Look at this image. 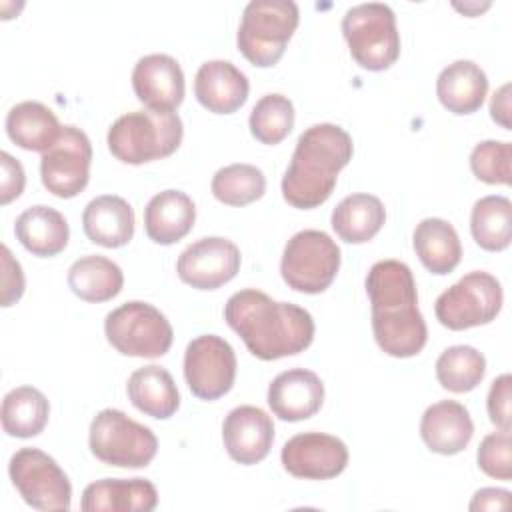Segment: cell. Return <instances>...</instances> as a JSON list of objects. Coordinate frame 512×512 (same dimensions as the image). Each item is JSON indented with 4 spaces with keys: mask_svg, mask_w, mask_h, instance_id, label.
I'll return each mask as SVG.
<instances>
[{
    "mask_svg": "<svg viewBox=\"0 0 512 512\" xmlns=\"http://www.w3.org/2000/svg\"><path fill=\"white\" fill-rule=\"evenodd\" d=\"M250 82L228 60L204 62L194 78L196 100L214 114H232L248 100Z\"/></svg>",
    "mask_w": 512,
    "mask_h": 512,
    "instance_id": "cell-19",
    "label": "cell"
},
{
    "mask_svg": "<svg viewBox=\"0 0 512 512\" xmlns=\"http://www.w3.org/2000/svg\"><path fill=\"white\" fill-rule=\"evenodd\" d=\"M248 124L258 142L280 144L294 128V104L284 94H266L254 104Z\"/></svg>",
    "mask_w": 512,
    "mask_h": 512,
    "instance_id": "cell-35",
    "label": "cell"
},
{
    "mask_svg": "<svg viewBox=\"0 0 512 512\" xmlns=\"http://www.w3.org/2000/svg\"><path fill=\"white\" fill-rule=\"evenodd\" d=\"M330 222L340 240L348 244H364L382 230L386 210L380 198L358 192L342 198L336 204Z\"/></svg>",
    "mask_w": 512,
    "mask_h": 512,
    "instance_id": "cell-29",
    "label": "cell"
},
{
    "mask_svg": "<svg viewBox=\"0 0 512 512\" xmlns=\"http://www.w3.org/2000/svg\"><path fill=\"white\" fill-rule=\"evenodd\" d=\"M184 126L174 110H136L122 114L108 128V150L124 164H146L174 154Z\"/></svg>",
    "mask_w": 512,
    "mask_h": 512,
    "instance_id": "cell-4",
    "label": "cell"
},
{
    "mask_svg": "<svg viewBox=\"0 0 512 512\" xmlns=\"http://www.w3.org/2000/svg\"><path fill=\"white\" fill-rule=\"evenodd\" d=\"M158 506L156 486L146 478H102L82 492L84 512H152Z\"/></svg>",
    "mask_w": 512,
    "mask_h": 512,
    "instance_id": "cell-20",
    "label": "cell"
},
{
    "mask_svg": "<svg viewBox=\"0 0 512 512\" xmlns=\"http://www.w3.org/2000/svg\"><path fill=\"white\" fill-rule=\"evenodd\" d=\"M226 324L260 360H278L304 352L314 340L312 314L292 302H276L268 294L246 288L224 306Z\"/></svg>",
    "mask_w": 512,
    "mask_h": 512,
    "instance_id": "cell-1",
    "label": "cell"
},
{
    "mask_svg": "<svg viewBox=\"0 0 512 512\" xmlns=\"http://www.w3.org/2000/svg\"><path fill=\"white\" fill-rule=\"evenodd\" d=\"M324 402V384L320 376L306 368L280 372L268 386V406L284 422L312 418Z\"/></svg>",
    "mask_w": 512,
    "mask_h": 512,
    "instance_id": "cell-18",
    "label": "cell"
},
{
    "mask_svg": "<svg viewBox=\"0 0 512 512\" xmlns=\"http://www.w3.org/2000/svg\"><path fill=\"white\" fill-rule=\"evenodd\" d=\"M236 354L228 340L216 334L196 336L184 352V378L200 400H218L236 380Z\"/></svg>",
    "mask_w": 512,
    "mask_h": 512,
    "instance_id": "cell-12",
    "label": "cell"
},
{
    "mask_svg": "<svg viewBox=\"0 0 512 512\" xmlns=\"http://www.w3.org/2000/svg\"><path fill=\"white\" fill-rule=\"evenodd\" d=\"M480 470L496 480L512 478V438L510 432L500 430L482 438L476 454Z\"/></svg>",
    "mask_w": 512,
    "mask_h": 512,
    "instance_id": "cell-37",
    "label": "cell"
},
{
    "mask_svg": "<svg viewBox=\"0 0 512 512\" xmlns=\"http://www.w3.org/2000/svg\"><path fill=\"white\" fill-rule=\"evenodd\" d=\"M0 166H2L0 202L6 206L24 192L26 174H24L22 164L14 156H10L8 152H0Z\"/></svg>",
    "mask_w": 512,
    "mask_h": 512,
    "instance_id": "cell-40",
    "label": "cell"
},
{
    "mask_svg": "<svg viewBox=\"0 0 512 512\" xmlns=\"http://www.w3.org/2000/svg\"><path fill=\"white\" fill-rule=\"evenodd\" d=\"M68 286L80 300L106 302L120 294L124 286V274L122 268L110 258L88 254L70 266Z\"/></svg>",
    "mask_w": 512,
    "mask_h": 512,
    "instance_id": "cell-30",
    "label": "cell"
},
{
    "mask_svg": "<svg viewBox=\"0 0 512 512\" xmlns=\"http://www.w3.org/2000/svg\"><path fill=\"white\" fill-rule=\"evenodd\" d=\"M0 254H2V298H0V302L4 308H8L22 298L26 282H24V272H22L20 262L12 256V252L6 244H2Z\"/></svg>",
    "mask_w": 512,
    "mask_h": 512,
    "instance_id": "cell-39",
    "label": "cell"
},
{
    "mask_svg": "<svg viewBox=\"0 0 512 512\" xmlns=\"http://www.w3.org/2000/svg\"><path fill=\"white\" fill-rule=\"evenodd\" d=\"M490 116L496 124L510 130V84H502L490 100Z\"/></svg>",
    "mask_w": 512,
    "mask_h": 512,
    "instance_id": "cell-42",
    "label": "cell"
},
{
    "mask_svg": "<svg viewBox=\"0 0 512 512\" xmlns=\"http://www.w3.org/2000/svg\"><path fill=\"white\" fill-rule=\"evenodd\" d=\"M82 228L90 242L104 248H122L134 236V210L122 196H96L82 212Z\"/></svg>",
    "mask_w": 512,
    "mask_h": 512,
    "instance_id": "cell-22",
    "label": "cell"
},
{
    "mask_svg": "<svg viewBox=\"0 0 512 512\" xmlns=\"http://www.w3.org/2000/svg\"><path fill=\"white\" fill-rule=\"evenodd\" d=\"M214 198L226 206H246L266 192V176L260 168L244 162L220 168L210 184Z\"/></svg>",
    "mask_w": 512,
    "mask_h": 512,
    "instance_id": "cell-34",
    "label": "cell"
},
{
    "mask_svg": "<svg viewBox=\"0 0 512 512\" xmlns=\"http://www.w3.org/2000/svg\"><path fill=\"white\" fill-rule=\"evenodd\" d=\"M48 416V398L34 386L12 388L2 400V430L12 438L38 436L46 428Z\"/></svg>",
    "mask_w": 512,
    "mask_h": 512,
    "instance_id": "cell-31",
    "label": "cell"
},
{
    "mask_svg": "<svg viewBox=\"0 0 512 512\" xmlns=\"http://www.w3.org/2000/svg\"><path fill=\"white\" fill-rule=\"evenodd\" d=\"M196 206L182 190H162L144 208V230L156 244L170 246L182 240L194 226Z\"/></svg>",
    "mask_w": 512,
    "mask_h": 512,
    "instance_id": "cell-23",
    "label": "cell"
},
{
    "mask_svg": "<svg viewBox=\"0 0 512 512\" xmlns=\"http://www.w3.org/2000/svg\"><path fill=\"white\" fill-rule=\"evenodd\" d=\"M486 374V358L474 346L446 348L436 360V378L444 390L464 394L474 390Z\"/></svg>",
    "mask_w": 512,
    "mask_h": 512,
    "instance_id": "cell-33",
    "label": "cell"
},
{
    "mask_svg": "<svg viewBox=\"0 0 512 512\" xmlns=\"http://www.w3.org/2000/svg\"><path fill=\"white\" fill-rule=\"evenodd\" d=\"M354 144L350 134L330 122L306 128L298 140L290 166L282 178L284 200L300 210H312L324 204L342 168L352 160Z\"/></svg>",
    "mask_w": 512,
    "mask_h": 512,
    "instance_id": "cell-3",
    "label": "cell"
},
{
    "mask_svg": "<svg viewBox=\"0 0 512 512\" xmlns=\"http://www.w3.org/2000/svg\"><path fill=\"white\" fill-rule=\"evenodd\" d=\"M412 244L422 266L432 274H450L460 264L462 244L458 232L442 218H424L418 222Z\"/></svg>",
    "mask_w": 512,
    "mask_h": 512,
    "instance_id": "cell-28",
    "label": "cell"
},
{
    "mask_svg": "<svg viewBox=\"0 0 512 512\" xmlns=\"http://www.w3.org/2000/svg\"><path fill=\"white\" fill-rule=\"evenodd\" d=\"M510 506V492L502 488H482L470 500V510H502Z\"/></svg>",
    "mask_w": 512,
    "mask_h": 512,
    "instance_id": "cell-41",
    "label": "cell"
},
{
    "mask_svg": "<svg viewBox=\"0 0 512 512\" xmlns=\"http://www.w3.org/2000/svg\"><path fill=\"white\" fill-rule=\"evenodd\" d=\"M88 444L100 462L118 468H144L158 452L156 434L116 408H104L92 418Z\"/></svg>",
    "mask_w": 512,
    "mask_h": 512,
    "instance_id": "cell-7",
    "label": "cell"
},
{
    "mask_svg": "<svg viewBox=\"0 0 512 512\" xmlns=\"http://www.w3.org/2000/svg\"><path fill=\"white\" fill-rule=\"evenodd\" d=\"M300 22V12L292 0H252L242 12L236 44L242 56L258 66H274Z\"/></svg>",
    "mask_w": 512,
    "mask_h": 512,
    "instance_id": "cell-5",
    "label": "cell"
},
{
    "mask_svg": "<svg viewBox=\"0 0 512 512\" xmlns=\"http://www.w3.org/2000/svg\"><path fill=\"white\" fill-rule=\"evenodd\" d=\"M126 392L140 412L156 420H168L180 408V394L172 374L156 364L134 370L128 378Z\"/></svg>",
    "mask_w": 512,
    "mask_h": 512,
    "instance_id": "cell-26",
    "label": "cell"
},
{
    "mask_svg": "<svg viewBox=\"0 0 512 512\" xmlns=\"http://www.w3.org/2000/svg\"><path fill=\"white\" fill-rule=\"evenodd\" d=\"M222 440L228 456L240 464L262 462L274 442V422L258 406H238L222 424Z\"/></svg>",
    "mask_w": 512,
    "mask_h": 512,
    "instance_id": "cell-16",
    "label": "cell"
},
{
    "mask_svg": "<svg viewBox=\"0 0 512 512\" xmlns=\"http://www.w3.org/2000/svg\"><path fill=\"white\" fill-rule=\"evenodd\" d=\"M488 92L486 72L472 60H456L448 64L436 80L440 104L458 116L474 114L484 104Z\"/></svg>",
    "mask_w": 512,
    "mask_h": 512,
    "instance_id": "cell-24",
    "label": "cell"
},
{
    "mask_svg": "<svg viewBox=\"0 0 512 512\" xmlns=\"http://www.w3.org/2000/svg\"><path fill=\"white\" fill-rule=\"evenodd\" d=\"M470 232L482 250H506L512 240V202L498 194L476 200L470 214Z\"/></svg>",
    "mask_w": 512,
    "mask_h": 512,
    "instance_id": "cell-32",
    "label": "cell"
},
{
    "mask_svg": "<svg viewBox=\"0 0 512 512\" xmlns=\"http://www.w3.org/2000/svg\"><path fill=\"white\" fill-rule=\"evenodd\" d=\"M106 340L124 356L160 358L174 340L168 318L152 304L130 300L106 314Z\"/></svg>",
    "mask_w": 512,
    "mask_h": 512,
    "instance_id": "cell-8",
    "label": "cell"
},
{
    "mask_svg": "<svg viewBox=\"0 0 512 512\" xmlns=\"http://www.w3.org/2000/svg\"><path fill=\"white\" fill-rule=\"evenodd\" d=\"M502 300L498 278L490 272L474 270L436 298L434 312L444 328L466 330L490 324L502 310Z\"/></svg>",
    "mask_w": 512,
    "mask_h": 512,
    "instance_id": "cell-10",
    "label": "cell"
},
{
    "mask_svg": "<svg viewBox=\"0 0 512 512\" xmlns=\"http://www.w3.org/2000/svg\"><path fill=\"white\" fill-rule=\"evenodd\" d=\"M342 34L356 64L370 72L390 68L400 56L396 14L388 4L364 2L346 10Z\"/></svg>",
    "mask_w": 512,
    "mask_h": 512,
    "instance_id": "cell-6",
    "label": "cell"
},
{
    "mask_svg": "<svg viewBox=\"0 0 512 512\" xmlns=\"http://www.w3.org/2000/svg\"><path fill=\"white\" fill-rule=\"evenodd\" d=\"M510 390H512V378L510 374H502L498 376L488 390V416L490 422L500 428L510 432L512 426V412H510Z\"/></svg>",
    "mask_w": 512,
    "mask_h": 512,
    "instance_id": "cell-38",
    "label": "cell"
},
{
    "mask_svg": "<svg viewBox=\"0 0 512 512\" xmlns=\"http://www.w3.org/2000/svg\"><path fill=\"white\" fill-rule=\"evenodd\" d=\"M364 284L376 344L394 358L416 356L426 346L428 330L418 310L416 282L408 264L380 260L372 264Z\"/></svg>",
    "mask_w": 512,
    "mask_h": 512,
    "instance_id": "cell-2",
    "label": "cell"
},
{
    "mask_svg": "<svg viewBox=\"0 0 512 512\" xmlns=\"http://www.w3.org/2000/svg\"><path fill=\"white\" fill-rule=\"evenodd\" d=\"M18 242L38 258L60 254L70 238V228L56 208L36 204L26 208L14 224Z\"/></svg>",
    "mask_w": 512,
    "mask_h": 512,
    "instance_id": "cell-25",
    "label": "cell"
},
{
    "mask_svg": "<svg viewBox=\"0 0 512 512\" xmlns=\"http://www.w3.org/2000/svg\"><path fill=\"white\" fill-rule=\"evenodd\" d=\"M288 474L304 480H330L348 466V446L324 432H302L292 436L280 452Z\"/></svg>",
    "mask_w": 512,
    "mask_h": 512,
    "instance_id": "cell-15",
    "label": "cell"
},
{
    "mask_svg": "<svg viewBox=\"0 0 512 512\" xmlns=\"http://www.w3.org/2000/svg\"><path fill=\"white\" fill-rule=\"evenodd\" d=\"M8 474L22 500L42 512L70 510L72 484L60 464L38 448H20L8 462Z\"/></svg>",
    "mask_w": 512,
    "mask_h": 512,
    "instance_id": "cell-11",
    "label": "cell"
},
{
    "mask_svg": "<svg viewBox=\"0 0 512 512\" xmlns=\"http://www.w3.org/2000/svg\"><path fill=\"white\" fill-rule=\"evenodd\" d=\"M420 436L436 454L452 456L462 452L474 436L468 408L456 400H440L428 406L420 420Z\"/></svg>",
    "mask_w": 512,
    "mask_h": 512,
    "instance_id": "cell-21",
    "label": "cell"
},
{
    "mask_svg": "<svg viewBox=\"0 0 512 512\" xmlns=\"http://www.w3.org/2000/svg\"><path fill=\"white\" fill-rule=\"evenodd\" d=\"M92 144L84 130L62 126L56 144L40 158V178L44 188L58 198L78 196L90 180Z\"/></svg>",
    "mask_w": 512,
    "mask_h": 512,
    "instance_id": "cell-13",
    "label": "cell"
},
{
    "mask_svg": "<svg viewBox=\"0 0 512 512\" xmlns=\"http://www.w3.org/2000/svg\"><path fill=\"white\" fill-rule=\"evenodd\" d=\"M6 134L16 146L44 154L60 138L62 126L48 106L36 100H24L6 114Z\"/></svg>",
    "mask_w": 512,
    "mask_h": 512,
    "instance_id": "cell-27",
    "label": "cell"
},
{
    "mask_svg": "<svg viewBox=\"0 0 512 512\" xmlns=\"http://www.w3.org/2000/svg\"><path fill=\"white\" fill-rule=\"evenodd\" d=\"M340 260V248L326 232L300 230L284 246L280 274L288 288L320 294L334 282Z\"/></svg>",
    "mask_w": 512,
    "mask_h": 512,
    "instance_id": "cell-9",
    "label": "cell"
},
{
    "mask_svg": "<svg viewBox=\"0 0 512 512\" xmlns=\"http://www.w3.org/2000/svg\"><path fill=\"white\" fill-rule=\"evenodd\" d=\"M240 270L238 246L222 236H206L186 246L176 262L180 280L196 290H216Z\"/></svg>",
    "mask_w": 512,
    "mask_h": 512,
    "instance_id": "cell-14",
    "label": "cell"
},
{
    "mask_svg": "<svg viewBox=\"0 0 512 512\" xmlns=\"http://www.w3.org/2000/svg\"><path fill=\"white\" fill-rule=\"evenodd\" d=\"M136 98L154 110H176L184 100V72L168 54L142 56L132 70Z\"/></svg>",
    "mask_w": 512,
    "mask_h": 512,
    "instance_id": "cell-17",
    "label": "cell"
},
{
    "mask_svg": "<svg viewBox=\"0 0 512 512\" xmlns=\"http://www.w3.org/2000/svg\"><path fill=\"white\" fill-rule=\"evenodd\" d=\"M470 168L474 176L486 184L512 182V144L500 140H484L474 146L470 154Z\"/></svg>",
    "mask_w": 512,
    "mask_h": 512,
    "instance_id": "cell-36",
    "label": "cell"
}]
</instances>
